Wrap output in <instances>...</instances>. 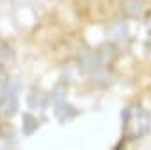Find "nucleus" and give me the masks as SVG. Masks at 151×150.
<instances>
[{"label":"nucleus","instance_id":"1","mask_svg":"<svg viewBox=\"0 0 151 150\" xmlns=\"http://www.w3.org/2000/svg\"><path fill=\"white\" fill-rule=\"evenodd\" d=\"M151 125V118L149 113L142 107V106H132L124 111L123 114V129H124V136L128 139H137L144 134H147Z\"/></svg>","mask_w":151,"mask_h":150},{"label":"nucleus","instance_id":"2","mask_svg":"<svg viewBox=\"0 0 151 150\" xmlns=\"http://www.w3.org/2000/svg\"><path fill=\"white\" fill-rule=\"evenodd\" d=\"M13 61V50L6 41H0V70L6 68Z\"/></svg>","mask_w":151,"mask_h":150}]
</instances>
